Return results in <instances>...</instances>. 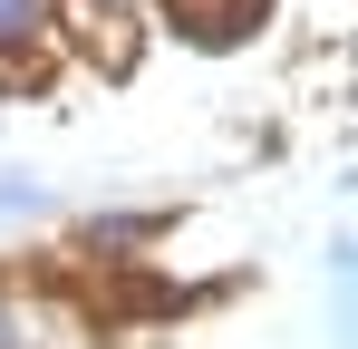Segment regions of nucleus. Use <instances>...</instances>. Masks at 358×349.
Instances as JSON below:
<instances>
[{
	"instance_id": "obj_1",
	"label": "nucleus",
	"mask_w": 358,
	"mask_h": 349,
	"mask_svg": "<svg viewBox=\"0 0 358 349\" xmlns=\"http://www.w3.org/2000/svg\"><path fill=\"white\" fill-rule=\"evenodd\" d=\"M49 194H39V174H0V224H29Z\"/></svg>"
},
{
	"instance_id": "obj_2",
	"label": "nucleus",
	"mask_w": 358,
	"mask_h": 349,
	"mask_svg": "<svg viewBox=\"0 0 358 349\" xmlns=\"http://www.w3.org/2000/svg\"><path fill=\"white\" fill-rule=\"evenodd\" d=\"M339 340L358 349V242L339 252Z\"/></svg>"
},
{
	"instance_id": "obj_3",
	"label": "nucleus",
	"mask_w": 358,
	"mask_h": 349,
	"mask_svg": "<svg viewBox=\"0 0 358 349\" xmlns=\"http://www.w3.org/2000/svg\"><path fill=\"white\" fill-rule=\"evenodd\" d=\"M39 20H49V0H0V39H29Z\"/></svg>"
},
{
	"instance_id": "obj_4",
	"label": "nucleus",
	"mask_w": 358,
	"mask_h": 349,
	"mask_svg": "<svg viewBox=\"0 0 358 349\" xmlns=\"http://www.w3.org/2000/svg\"><path fill=\"white\" fill-rule=\"evenodd\" d=\"M0 349H10V310H0Z\"/></svg>"
}]
</instances>
